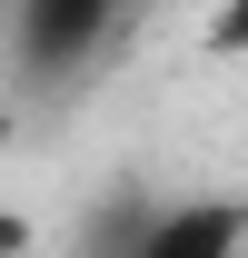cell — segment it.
<instances>
[{
    "label": "cell",
    "mask_w": 248,
    "mask_h": 258,
    "mask_svg": "<svg viewBox=\"0 0 248 258\" xmlns=\"http://www.w3.org/2000/svg\"><path fill=\"white\" fill-rule=\"evenodd\" d=\"M119 10L129 0H20V70H40V80L80 70L99 40L119 30Z\"/></svg>",
    "instance_id": "6da1fadb"
},
{
    "label": "cell",
    "mask_w": 248,
    "mask_h": 258,
    "mask_svg": "<svg viewBox=\"0 0 248 258\" xmlns=\"http://www.w3.org/2000/svg\"><path fill=\"white\" fill-rule=\"evenodd\" d=\"M139 258H248V199H179V209H149Z\"/></svg>",
    "instance_id": "7a4b0ae2"
},
{
    "label": "cell",
    "mask_w": 248,
    "mask_h": 258,
    "mask_svg": "<svg viewBox=\"0 0 248 258\" xmlns=\"http://www.w3.org/2000/svg\"><path fill=\"white\" fill-rule=\"evenodd\" d=\"M139 238H149V199H139V189H119L109 209H90L80 258H139Z\"/></svg>",
    "instance_id": "3957f363"
},
{
    "label": "cell",
    "mask_w": 248,
    "mask_h": 258,
    "mask_svg": "<svg viewBox=\"0 0 248 258\" xmlns=\"http://www.w3.org/2000/svg\"><path fill=\"white\" fill-rule=\"evenodd\" d=\"M199 40H209V60H248V0H218Z\"/></svg>",
    "instance_id": "277c9868"
},
{
    "label": "cell",
    "mask_w": 248,
    "mask_h": 258,
    "mask_svg": "<svg viewBox=\"0 0 248 258\" xmlns=\"http://www.w3.org/2000/svg\"><path fill=\"white\" fill-rule=\"evenodd\" d=\"M20 238H30V228H20V219H10V209H0V258H10V248H20Z\"/></svg>",
    "instance_id": "5b68a950"
},
{
    "label": "cell",
    "mask_w": 248,
    "mask_h": 258,
    "mask_svg": "<svg viewBox=\"0 0 248 258\" xmlns=\"http://www.w3.org/2000/svg\"><path fill=\"white\" fill-rule=\"evenodd\" d=\"M0 139H10V119H0Z\"/></svg>",
    "instance_id": "8992f818"
}]
</instances>
